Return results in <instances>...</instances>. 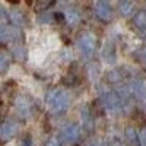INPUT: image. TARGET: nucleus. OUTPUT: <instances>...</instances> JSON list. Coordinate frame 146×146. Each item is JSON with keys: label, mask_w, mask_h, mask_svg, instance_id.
<instances>
[{"label": "nucleus", "mask_w": 146, "mask_h": 146, "mask_svg": "<svg viewBox=\"0 0 146 146\" xmlns=\"http://www.w3.org/2000/svg\"><path fill=\"white\" fill-rule=\"evenodd\" d=\"M120 12L123 16H131L136 12V5L130 0H124V2L120 3Z\"/></svg>", "instance_id": "nucleus-9"}, {"label": "nucleus", "mask_w": 146, "mask_h": 146, "mask_svg": "<svg viewBox=\"0 0 146 146\" xmlns=\"http://www.w3.org/2000/svg\"><path fill=\"white\" fill-rule=\"evenodd\" d=\"M62 137L67 143H76L80 137V127L78 124H69L62 130Z\"/></svg>", "instance_id": "nucleus-6"}, {"label": "nucleus", "mask_w": 146, "mask_h": 146, "mask_svg": "<svg viewBox=\"0 0 146 146\" xmlns=\"http://www.w3.org/2000/svg\"><path fill=\"white\" fill-rule=\"evenodd\" d=\"M15 56L18 57V58H22L23 57V47L22 45H15Z\"/></svg>", "instance_id": "nucleus-16"}, {"label": "nucleus", "mask_w": 146, "mask_h": 146, "mask_svg": "<svg viewBox=\"0 0 146 146\" xmlns=\"http://www.w3.org/2000/svg\"><path fill=\"white\" fill-rule=\"evenodd\" d=\"M95 13L101 21H110L113 18V9L108 2H96L95 3Z\"/></svg>", "instance_id": "nucleus-7"}, {"label": "nucleus", "mask_w": 146, "mask_h": 146, "mask_svg": "<svg viewBox=\"0 0 146 146\" xmlns=\"http://www.w3.org/2000/svg\"><path fill=\"white\" fill-rule=\"evenodd\" d=\"M7 16H6V12L3 7H0V22H6Z\"/></svg>", "instance_id": "nucleus-19"}, {"label": "nucleus", "mask_w": 146, "mask_h": 146, "mask_svg": "<svg viewBox=\"0 0 146 146\" xmlns=\"http://www.w3.org/2000/svg\"><path fill=\"white\" fill-rule=\"evenodd\" d=\"M51 5H53V2H36L34 5V7H35V10H38V12H45L47 7L51 6Z\"/></svg>", "instance_id": "nucleus-15"}, {"label": "nucleus", "mask_w": 146, "mask_h": 146, "mask_svg": "<svg viewBox=\"0 0 146 146\" xmlns=\"http://www.w3.org/2000/svg\"><path fill=\"white\" fill-rule=\"evenodd\" d=\"M5 40V28L0 27V41H3Z\"/></svg>", "instance_id": "nucleus-22"}, {"label": "nucleus", "mask_w": 146, "mask_h": 146, "mask_svg": "<svg viewBox=\"0 0 146 146\" xmlns=\"http://www.w3.org/2000/svg\"><path fill=\"white\" fill-rule=\"evenodd\" d=\"M51 19H53V18H51V15H44V16H41V18H40V21H41V22H50Z\"/></svg>", "instance_id": "nucleus-21"}, {"label": "nucleus", "mask_w": 146, "mask_h": 146, "mask_svg": "<svg viewBox=\"0 0 146 146\" xmlns=\"http://www.w3.org/2000/svg\"><path fill=\"white\" fill-rule=\"evenodd\" d=\"M64 18H66L67 23H69V25H72V27L78 25L79 21H80L79 12L75 10V9H69V10H66V12H64Z\"/></svg>", "instance_id": "nucleus-11"}, {"label": "nucleus", "mask_w": 146, "mask_h": 146, "mask_svg": "<svg viewBox=\"0 0 146 146\" xmlns=\"http://www.w3.org/2000/svg\"><path fill=\"white\" fill-rule=\"evenodd\" d=\"M45 102H47L48 110L53 114H63L69 108L70 98L62 89H51V91H48V94L45 96Z\"/></svg>", "instance_id": "nucleus-1"}, {"label": "nucleus", "mask_w": 146, "mask_h": 146, "mask_svg": "<svg viewBox=\"0 0 146 146\" xmlns=\"http://www.w3.org/2000/svg\"><path fill=\"white\" fill-rule=\"evenodd\" d=\"M101 100H102L104 107L108 108V110H113V111L121 108V105H123L121 95L117 94L115 91H110V89L102 91V92H101Z\"/></svg>", "instance_id": "nucleus-2"}, {"label": "nucleus", "mask_w": 146, "mask_h": 146, "mask_svg": "<svg viewBox=\"0 0 146 146\" xmlns=\"http://www.w3.org/2000/svg\"><path fill=\"white\" fill-rule=\"evenodd\" d=\"M126 137L129 140V145L130 146H140V139H139V135L136 133V130L133 127H129L126 130Z\"/></svg>", "instance_id": "nucleus-12"}, {"label": "nucleus", "mask_w": 146, "mask_h": 146, "mask_svg": "<svg viewBox=\"0 0 146 146\" xmlns=\"http://www.w3.org/2000/svg\"><path fill=\"white\" fill-rule=\"evenodd\" d=\"M6 111H7V108H6V105H3L2 102H0V120H2L5 115H6Z\"/></svg>", "instance_id": "nucleus-18"}, {"label": "nucleus", "mask_w": 146, "mask_h": 146, "mask_svg": "<svg viewBox=\"0 0 146 146\" xmlns=\"http://www.w3.org/2000/svg\"><path fill=\"white\" fill-rule=\"evenodd\" d=\"M19 131V123L16 120H7L6 123L0 126V140L7 142L12 137H15Z\"/></svg>", "instance_id": "nucleus-3"}, {"label": "nucleus", "mask_w": 146, "mask_h": 146, "mask_svg": "<svg viewBox=\"0 0 146 146\" xmlns=\"http://www.w3.org/2000/svg\"><path fill=\"white\" fill-rule=\"evenodd\" d=\"M15 107H16V111L22 115V117H29L34 111V105L29 101V98L27 96H18L16 101H15Z\"/></svg>", "instance_id": "nucleus-5"}, {"label": "nucleus", "mask_w": 146, "mask_h": 146, "mask_svg": "<svg viewBox=\"0 0 146 146\" xmlns=\"http://www.w3.org/2000/svg\"><path fill=\"white\" fill-rule=\"evenodd\" d=\"M139 139H142V143L146 146V127L142 130V133H140V137H139Z\"/></svg>", "instance_id": "nucleus-20"}, {"label": "nucleus", "mask_w": 146, "mask_h": 146, "mask_svg": "<svg viewBox=\"0 0 146 146\" xmlns=\"http://www.w3.org/2000/svg\"><path fill=\"white\" fill-rule=\"evenodd\" d=\"M45 146H60V142H58L57 137H51L50 140L45 143Z\"/></svg>", "instance_id": "nucleus-17"}, {"label": "nucleus", "mask_w": 146, "mask_h": 146, "mask_svg": "<svg viewBox=\"0 0 146 146\" xmlns=\"http://www.w3.org/2000/svg\"><path fill=\"white\" fill-rule=\"evenodd\" d=\"M130 92L136 96V98H145L146 96V85L143 80H135L130 85Z\"/></svg>", "instance_id": "nucleus-8"}, {"label": "nucleus", "mask_w": 146, "mask_h": 146, "mask_svg": "<svg viewBox=\"0 0 146 146\" xmlns=\"http://www.w3.org/2000/svg\"><path fill=\"white\" fill-rule=\"evenodd\" d=\"M135 27H136L140 32L146 34V10L137 12V15L135 16Z\"/></svg>", "instance_id": "nucleus-10"}, {"label": "nucleus", "mask_w": 146, "mask_h": 146, "mask_svg": "<svg viewBox=\"0 0 146 146\" xmlns=\"http://www.w3.org/2000/svg\"><path fill=\"white\" fill-rule=\"evenodd\" d=\"M9 19L12 21V23H15V25H22L25 18L23 15L21 13V10H10L9 12Z\"/></svg>", "instance_id": "nucleus-14"}, {"label": "nucleus", "mask_w": 146, "mask_h": 146, "mask_svg": "<svg viewBox=\"0 0 146 146\" xmlns=\"http://www.w3.org/2000/svg\"><path fill=\"white\" fill-rule=\"evenodd\" d=\"M89 146H98V145H95V143H91V145H89Z\"/></svg>", "instance_id": "nucleus-24"}, {"label": "nucleus", "mask_w": 146, "mask_h": 146, "mask_svg": "<svg viewBox=\"0 0 146 146\" xmlns=\"http://www.w3.org/2000/svg\"><path fill=\"white\" fill-rule=\"evenodd\" d=\"M113 146H124V145H123V143H120V142H115Z\"/></svg>", "instance_id": "nucleus-23"}, {"label": "nucleus", "mask_w": 146, "mask_h": 146, "mask_svg": "<svg viewBox=\"0 0 146 146\" xmlns=\"http://www.w3.org/2000/svg\"><path fill=\"white\" fill-rule=\"evenodd\" d=\"M10 66V54L6 50H0V73H5Z\"/></svg>", "instance_id": "nucleus-13"}, {"label": "nucleus", "mask_w": 146, "mask_h": 146, "mask_svg": "<svg viewBox=\"0 0 146 146\" xmlns=\"http://www.w3.org/2000/svg\"><path fill=\"white\" fill-rule=\"evenodd\" d=\"M78 47L80 48V51L86 56H91L95 48H96V40L92 34H83L80 38L78 40Z\"/></svg>", "instance_id": "nucleus-4"}]
</instances>
